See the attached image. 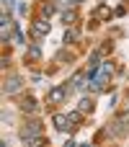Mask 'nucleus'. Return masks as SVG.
<instances>
[{
  "label": "nucleus",
  "mask_w": 129,
  "mask_h": 147,
  "mask_svg": "<svg viewBox=\"0 0 129 147\" xmlns=\"http://www.w3.org/2000/svg\"><path fill=\"white\" fill-rule=\"evenodd\" d=\"M109 132H111L114 137H124V134H127V132H129V111H122V114L114 116Z\"/></svg>",
  "instance_id": "obj_1"
},
{
  "label": "nucleus",
  "mask_w": 129,
  "mask_h": 147,
  "mask_svg": "<svg viewBox=\"0 0 129 147\" xmlns=\"http://www.w3.org/2000/svg\"><path fill=\"white\" fill-rule=\"evenodd\" d=\"M39 134H44V132H41V121H39V119H26V124L21 127V140L26 142V140L39 137Z\"/></svg>",
  "instance_id": "obj_2"
},
{
  "label": "nucleus",
  "mask_w": 129,
  "mask_h": 147,
  "mask_svg": "<svg viewBox=\"0 0 129 147\" xmlns=\"http://www.w3.org/2000/svg\"><path fill=\"white\" fill-rule=\"evenodd\" d=\"M21 88H23V78L21 75H8L5 83H3V93L5 96H16V93H21Z\"/></svg>",
  "instance_id": "obj_3"
},
{
  "label": "nucleus",
  "mask_w": 129,
  "mask_h": 147,
  "mask_svg": "<svg viewBox=\"0 0 129 147\" xmlns=\"http://www.w3.org/2000/svg\"><path fill=\"white\" fill-rule=\"evenodd\" d=\"M70 88H72V83H65V85H57V88H52V90H49V96H47L49 106H57V103H62V101L67 98L65 93H70Z\"/></svg>",
  "instance_id": "obj_4"
},
{
  "label": "nucleus",
  "mask_w": 129,
  "mask_h": 147,
  "mask_svg": "<svg viewBox=\"0 0 129 147\" xmlns=\"http://www.w3.org/2000/svg\"><path fill=\"white\" fill-rule=\"evenodd\" d=\"M49 28H52V26H49V21H47V18H36V21L31 23V34H34L36 39L47 36V34H49Z\"/></svg>",
  "instance_id": "obj_5"
},
{
  "label": "nucleus",
  "mask_w": 129,
  "mask_h": 147,
  "mask_svg": "<svg viewBox=\"0 0 129 147\" xmlns=\"http://www.w3.org/2000/svg\"><path fill=\"white\" fill-rule=\"evenodd\" d=\"M54 127H57L59 132H70V129H72L70 114H54Z\"/></svg>",
  "instance_id": "obj_6"
},
{
  "label": "nucleus",
  "mask_w": 129,
  "mask_h": 147,
  "mask_svg": "<svg viewBox=\"0 0 129 147\" xmlns=\"http://www.w3.org/2000/svg\"><path fill=\"white\" fill-rule=\"evenodd\" d=\"M93 106H96V103H93V98H91V96H83V98H80V103H78V111H80V114H91V111H93Z\"/></svg>",
  "instance_id": "obj_7"
},
{
  "label": "nucleus",
  "mask_w": 129,
  "mask_h": 147,
  "mask_svg": "<svg viewBox=\"0 0 129 147\" xmlns=\"http://www.w3.org/2000/svg\"><path fill=\"white\" fill-rule=\"evenodd\" d=\"M23 145H26V147H47V137H44V134H39V137H31V140H26Z\"/></svg>",
  "instance_id": "obj_8"
},
{
  "label": "nucleus",
  "mask_w": 129,
  "mask_h": 147,
  "mask_svg": "<svg viewBox=\"0 0 129 147\" xmlns=\"http://www.w3.org/2000/svg\"><path fill=\"white\" fill-rule=\"evenodd\" d=\"M21 111H26V114L36 111V101H34V98H23V101H21Z\"/></svg>",
  "instance_id": "obj_9"
},
{
  "label": "nucleus",
  "mask_w": 129,
  "mask_h": 147,
  "mask_svg": "<svg viewBox=\"0 0 129 147\" xmlns=\"http://www.w3.org/2000/svg\"><path fill=\"white\" fill-rule=\"evenodd\" d=\"M101 54H103V52H93V54H91V59H88L91 70H96V67H98V62H101Z\"/></svg>",
  "instance_id": "obj_10"
},
{
  "label": "nucleus",
  "mask_w": 129,
  "mask_h": 147,
  "mask_svg": "<svg viewBox=\"0 0 129 147\" xmlns=\"http://www.w3.org/2000/svg\"><path fill=\"white\" fill-rule=\"evenodd\" d=\"M70 121H72V129H75V127L83 121V114H80V111H72V114H70Z\"/></svg>",
  "instance_id": "obj_11"
},
{
  "label": "nucleus",
  "mask_w": 129,
  "mask_h": 147,
  "mask_svg": "<svg viewBox=\"0 0 129 147\" xmlns=\"http://www.w3.org/2000/svg\"><path fill=\"white\" fill-rule=\"evenodd\" d=\"M109 13H111V10H109L106 5H98V10H96V18H109Z\"/></svg>",
  "instance_id": "obj_12"
},
{
  "label": "nucleus",
  "mask_w": 129,
  "mask_h": 147,
  "mask_svg": "<svg viewBox=\"0 0 129 147\" xmlns=\"http://www.w3.org/2000/svg\"><path fill=\"white\" fill-rule=\"evenodd\" d=\"M75 18H78V13H75L72 8H70V10H65V16H62V21H65V23H70V21H75Z\"/></svg>",
  "instance_id": "obj_13"
},
{
  "label": "nucleus",
  "mask_w": 129,
  "mask_h": 147,
  "mask_svg": "<svg viewBox=\"0 0 129 147\" xmlns=\"http://www.w3.org/2000/svg\"><path fill=\"white\" fill-rule=\"evenodd\" d=\"M75 39H78V31H75V28H67V34H65V44L75 41Z\"/></svg>",
  "instance_id": "obj_14"
},
{
  "label": "nucleus",
  "mask_w": 129,
  "mask_h": 147,
  "mask_svg": "<svg viewBox=\"0 0 129 147\" xmlns=\"http://www.w3.org/2000/svg\"><path fill=\"white\" fill-rule=\"evenodd\" d=\"M36 57H41V49L34 44V47H28V59H36Z\"/></svg>",
  "instance_id": "obj_15"
},
{
  "label": "nucleus",
  "mask_w": 129,
  "mask_h": 147,
  "mask_svg": "<svg viewBox=\"0 0 129 147\" xmlns=\"http://www.w3.org/2000/svg\"><path fill=\"white\" fill-rule=\"evenodd\" d=\"M52 13H54V8H52V5H41V18H47V21H49V16H52Z\"/></svg>",
  "instance_id": "obj_16"
},
{
  "label": "nucleus",
  "mask_w": 129,
  "mask_h": 147,
  "mask_svg": "<svg viewBox=\"0 0 129 147\" xmlns=\"http://www.w3.org/2000/svg\"><path fill=\"white\" fill-rule=\"evenodd\" d=\"M114 16H127V5H119V8L114 10Z\"/></svg>",
  "instance_id": "obj_17"
},
{
  "label": "nucleus",
  "mask_w": 129,
  "mask_h": 147,
  "mask_svg": "<svg viewBox=\"0 0 129 147\" xmlns=\"http://www.w3.org/2000/svg\"><path fill=\"white\" fill-rule=\"evenodd\" d=\"M78 3H83V0H70V5H78Z\"/></svg>",
  "instance_id": "obj_18"
},
{
  "label": "nucleus",
  "mask_w": 129,
  "mask_h": 147,
  "mask_svg": "<svg viewBox=\"0 0 129 147\" xmlns=\"http://www.w3.org/2000/svg\"><path fill=\"white\" fill-rule=\"evenodd\" d=\"M0 147H8V142H3V145H0Z\"/></svg>",
  "instance_id": "obj_19"
}]
</instances>
